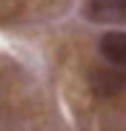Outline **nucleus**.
<instances>
[{"label": "nucleus", "instance_id": "nucleus-2", "mask_svg": "<svg viewBox=\"0 0 126 131\" xmlns=\"http://www.w3.org/2000/svg\"><path fill=\"white\" fill-rule=\"evenodd\" d=\"M89 85L97 97H118L126 91V71L115 66H103L89 74Z\"/></svg>", "mask_w": 126, "mask_h": 131}, {"label": "nucleus", "instance_id": "nucleus-1", "mask_svg": "<svg viewBox=\"0 0 126 131\" xmlns=\"http://www.w3.org/2000/svg\"><path fill=\"white\" fill-rule=\"evenodd\" d=\"M83 17L97 26L126 23V0H86Z\"/></svg>", "mask_w": 126, "mask_h": 131}, {"label": "nucleus", "instance_id": "nucleus-3", "mask_svg": "<svg viewBox=\"0 0 126 131\" xmlns=\"http://www.w3.org/2000/svg\"><path fill=\"white\" fill-rule=\"evenodd\" d=\"M97 51L109 66L126 71V31H120V29L106 31L100 37V43H97Z\"/></svg>", "mask_w": 126, "mask_h": 131}]
</instances>
